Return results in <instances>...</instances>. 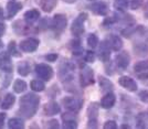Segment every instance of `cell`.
I'll list each match as a JSON object with an SVG mask.
<instances>
[{
  "instance_id": "cell-36",
  "label": "cell",
  "mask_w": 148,
  "mask_h": 129,
  "mask_svg": "<svg viewBox=\"0 0 148 129\" xmlns=\"http://www.w3.org/2000/svg\"><path fill=\"white\" fill-rule=\"evenodd\" d=\"M47 127H48V128H52V129H58L60 127V125H59L56 119H51V120H49V121L47 123Z\"/></svg>"
},
{
  "instance_id": "cell-41",
  "label": "cell",
  "mask_w": 148,
  "mask_h": 129,
  "mask_svg": "<svg viewBox=\"0 0 148 129\" xmlns=\"http://www.w3.org/2000/svg\"><path fill=\"white\" fill-rule=\"evenodd\" d=\"M144 14H145V17L148 19V2L146 3V6H145V12H144Z\"/></svg>"
},
{
  "instance_id": "cell-27",
  "label": "cell",
  "mask_w": 148,
  "mask_h": 129,
  "mask_svg": "<svg viewBox=\"0 0 148 129\" xmlns=\"http://www.w3.org/2000/svg\"><path fill=\"white\" fill-rule=\"evenodd\" d=\"M30 87L33 92H43L45 85L42 81L40 80H33L30 83Z\"/></svg>"
},
{
  "instance_id": "cell-35",
  "label": "cell",
  "mask_w": 148,
  "mask_h": 129,
  "mask_svg": "<svg viewBox=\"0 0 148 129\" xmlns=\"http://www.w3.org/2000/svg\"><path fill=\"white\" fill-rule=\"evenodd\" d=\"M104 129H117V124L114 120H108L104 124Z\"/></svg>"
},
{
  "instance_id": "cell-43",
  "label": "cell",
  "mask_w": 148,
  "mask_h": 129,
  "mask_svg": "<svg viewBox=\"0 0 148 129\" xmlns=\"http://www.w3.org/2000/svg\"><path fill=\"white\" fill-rule=\"evenodd\" d=\"M140 80H145V78H148V73H146V74H144V75H139L138 76Z\"/></svg>"
},
{
  "instance_id": "cell-18",
  "label": "cell",
  "mask_w": 148,
  "mask_h": 129,
  "mask_svg": "<svg viewBox=\"0 0 148 129\" xmlns=\"http://www.w3.org/2000/svg\"><path fill=\"white\" fill-rule=\"evenodd\" d=\"M106 42L108 44V46L111 48V50L116 51V52L123 48V41H122V39L118 37V35H115V34L110 35V38L106 40Z\"/></svg>"
},
{
  "instance_id": "cell-10",
  "label": "cell",
  "mask_w": 148,
  "mask_h": 129,
  "mask_svg": "<svg viewBox=\"0 0 148 129\" xmlns=\"http://www.w3.org/2000/svg\"><path fill=\"white\" fill-rule=\"evenodd\" d=\"M22 9V3L16 0H10L7 3V19H12Z\"/></svg>"
},
{
  "instance_id": "cell-15",
  "label": "cell",
  "mask_w": 148,
  "mask_h": 129,
  "mask_svg": "<svg viewBox=\"0 0 148 129\" xmlns=\"http://www.w3.org/2000/svg\"><path fill=\"white\" fill-rule=\"evenodd\" d=\"M115 103H116V96L112 92H108L105 94L104 97L101 100V107L104 109H111Z\"/></svg>"
},
{
  "instance_id": "cell-28",
  "label": "cell",
  "mask_w": 148,
  "mask_h": 129,
  "mask_svg": "<svg viewBox=\"0 0 148 129\" xmlns=\"http://www.w3.org/2000/svg\"><path fill=\"white\" fill-rule=\"evenodd\" d=\"M134 71L137 72V73H142V72L148 71V60L137 62L135 64V66H134Z\"/></svg>"
},
{
  "instance_id": "cell-3",
  "label": "cell",
  "mask_w": 148,
  "mask_h": 129,
  "mask_svg": "<svg viewBox=\"0 0 148 129\" xmlns=\"http://www.w3.org/2000/svg\"><path fill=\"white\" fill-rule=\"evenodd\" d=\"M87 19V13L82 12L80 13L75 20L72 23V27H71V32L74 37H80L81 34L84 32V25H85V21Z\"/></svg>"
},
{
  "instance_id": "cell-13",
  "label": "cell",
  "mask_w": 148,
  "mask_h": 129,
  "mask_svg": "<svg viewBox=\"0 0 148 129\" xmlns=\"http://www.w3.org/2000/svg\"><path fill=\"white\" fill-rule=\"evenodd\" d=\"M130 56L128 54V52L126 51H123L121 53H118L116 57H115V63L119 68L122 70H125L127 68V66L130 65Z\"/></svg>"
},
{
  "instance_id": "cell-9",
  "label": "cell",
  "mask_w": 148,
  "mask_h": 129,
  "mask_svg": "<svg viewBox=\"0 0 148 129\" xmlns=\"http://www.w3.org/2000/svg\"><path fill=\"white\" fill-rule=\"evenodd\" d=\"M66 25H68L66 16L65 14H62V13H58V14H56L53 17L51 27L54 29L56 32H62V31L66 28Z\"/></svg>"
},
{
  "instance_id": "cell-29",
  "label": "cell",
  "mask_w": 148,
  "mask_h": 129,
  "mask_svg": "<svg viewBox=\"0 0 148 129\" xmlns=\"http://www.w3.org/2000/svg\"><path fill=\"white\" fill-rule=\"evenodd\" d=\"M99 40L96 34L92 33V34H90V35L87 37V45H88L90 48L95 49V48L99 45Z\"/></svg>"
},
{
  "instance_id": "cell-12",
  "label": "cell",
  "mask_w": 148,
  "mask_h": 129,
  "mask_svg": "<svg viewBox=\"0 0 148 129\" xmlns=\"http://www.w3.org/2000/svg\"><path fill=\"white\" fill-rule=\"evenodd\" d=\"M90 10L97 16H106L108 13V6L104 1H97L90 6Z\"/></svg>"
},
{
  "instance_id": "cell-11",
  "label": "cell",
  "mask_w": 148,
  "mask_h": 129,
  "mask_svg": "<svg viewBox=\"0 0 148 129\" xmlns=\"http://www.w3.org/2000/svg\"><path fill=\"white\" fill-rule=\"evenodd\" d=\"M62 120H63V127L66 129H74L77 128V119H76V115L72 113H66L62 115Z\"/></svg>"
},
{
  "instance_id": "cell-39",
  "label": "cell",
  "mask_w": 148,
  "mask_h": 129,
  "mask_svg": "<svg viewBox=\"0 0 148 129\" xmlns=\"http://www.w3.org/2000/svg\"><path fill=\"white\" fill-rule=\"evenodd\" d=\"M7 115L5 113H0V129L3 128V125H5V120H6Z\"/></svg>"
},
{
  "instance_id": "cell-4",
  "label": "cell",
  "mask_w": 148,
  "mask_h": 129,
  "mask_svg": "<svg viewBox=\"0 0 148 129\" xmlns=\"http://www.w3.org/2000/svg\"><path fill=\"white\" fill-rule=\"evenodd\" d=\"M34 71H36V74L39 76V78L45 82H49L53 77V68L48 64H44V63L37 64Z\"/></svg>"
},
{
  "instance_id": "cell-1",
  "label": "cell",
  "mask_w": 148,
  "mask_h": 129,
  "mask_svg": "<svg viewBox=\"0 0 148 129\" xmlns=\"http://www.w3.org/2000/svg\"><path fill=\"white\" fill-rule=\"evenodd\" d=\"M40 104V98L33 93H28L20 98L19 114L25 119H30L36 115Z\"/></svg>"
},
{
  "instance_id": "cell-6",
  "label": "cell",
  "mask_w": 148,
  "mask_h": 129,
  "mask_svg": "<svg viewBox=\"0 0 148 129\" xmlns=\"http://www.w3.org/2000/svg\"><path fill=\"white\" fill-rule=\"evenodd\" d=\"M39 44L40 41L36 39V38H28L22 40L20 44H19V48L22 52L25 53H32V52H36L37 49L39 48Z\"/></svg>"
},
{
  "instance_id": "cell-17",
  "label": "cell",
  "mask_w": 148,
  "mask_h": 129,
  "mask_svg": "<svg viewBox=\"0 0 148 129\" xmlns=\"http://www.w3.org/2000/svg\"><path fill=\"white\" fill-rule=\"evenodd\" d=\"M61 111V108H60V106L59 104L54 102V100H51L49 102L48 104L44 105L43 107V113L45 116H54L56 114H59Z\"/></svg>"
},
{
  "instance_id": "cell-22",
  "label": "cell",
  "mask_w": 148,
  "mask_h": 129,
  "mask_svg": "<svg viewBox=\"0 0 148 129\" xmlns=\"http://www.w3.org/2000/svg\"><path fill=\"white\" fill-rule=\"evenodd\" d=\"M58 5V0H40V7L44 12H51Z\"/></svg>"
},
{
  "instance_id": "cell-26",
  "label": "cell",
  "mask_w": 148,
  "mask_h": 129,
  "mask_svg": "<svg viewBox=\"0 0 148 129\" xmlns=\"http://www.w3.org/2000/svg\"><path fill=\"white\" fill-rule=\"evenodd\" d=\"M27 89V83L23 80H17L13 84V91L17 94H21Z\"/></svg>"
},
{
  "instance_id": "cell-16",
  "label": "cell",
  "mask_w": 148,
  "mask_h": 129,
  "mask_svg": "<svg viewBox=\"0 0 148 129\" xmlns=\"http://www.w3.org/2000/svg\"><path fill=\"white\" fill-rule=\"evenodd\" d=\"M0 68L6 73H11L12 72V64L10 62L9 53L3 52V53L0 54Z\"/></svg>"
},
{
  "instance_id": "cell-38",
  "label": "cell",
  "mask_w": 148,
  "mask_h": 129,
  "mask_svg": "<svg viewBox=\"0 0 148 129\" xmlns=\"http://www.w3.org/2000/svg\"><path fill=\"white\" fill-rule=\"evenodd\" d=\"M58 57H59V55L56 53H50L48 55H45V60L49 62H56L58 60Z\"/></svg>"
},
{
  "instance_id": "cell-19",
  "label": "cell",
  "mask_w": 148,
  "mask_h": 129,
  "mask_svg": "<svg viewBox=\"0 0 148 129\" xmlns=\"http://www.w3.org/2000/svg\"><path fill=\"white\" fill-rule=\"evenodd\" d=\"M111 48L108 46V44L106 42V40L103 41L101 43V48H99V57L101 61H103L104 63L108 62L110 57H111Z\"/></svg>"
},
{
  "instance_id": "cell-45",
  "label": "cell",
  "mask_w": 148,
  "mask_h": 129,
  "mask_svg": "<svg viewBox=\"0 0 148 129\" xmlns=\"http://www.w3.org/2000/svg\"><path fill=\"white\" fill-rule=\"evenodd\" d=\"M121 128H123V129H125V128L130 129V125H122V126H121Z\"/></svg>"
},
{
  "instance_id": "cell-37",
  "label": "cell",
  "mask_w": 148,
  "mask_h": 129,
  "mask_svg": "<svg viewBox=\"0 0 148 129\" xmlns=\"http://www.w3.org/2000/svg\"><path fill=\"white\" fill-rule=\"evenodd\" d=\"M138 97L143 103H148V91H142L139 93Z\"/></svg>"
},
{
  "instance_id": "cell-21",
  "label": "cell",
  "mask_w": 148,
  "mask_h": 129,
  "mask_svg": "<svg viewBox=\"0 0 148 129\" xmlns=\"http://www.w3.org/2000/svg\"><path fill=\"white\" fill-rule=\"evenodd\" d=\"M14 103H16V97H14V95H13L12 93H8L6 96H5V98L2 100L0 107H1V109L8 111V109H10V108L12 107Z\"/></svg>"
},
{
  "instance_id": "cell-34",
  "label": "cell",
  "mask_w": 148,
  "mask_h": 129,
  "mask_svg": "<svg viewBox=\"0 0 148 129\" xmlns=\"http://www.w3.org/2000/svg\"><path fill=\"white\" fill-rule=\"evenodd\" d=\"M143 2H144V0H130V8L133 10H136L142 6Z\"/></svg>"
},
{
  "instance_id": "cell-46",
  "label": "cell",
  "mask_w": 148,
  "mask_h": 129,
  "mask_svg": "<svg viewBox=\"0 0 148 129\" xmlns=\"http://www.w3.org/2000/svg\"><path fill=\"white\" fill-rule=\"evenodd\" d=\"M90 1H92V0H90Z\"/></svg>"
},
{
  "instance_id": "cell-14",
  "label": "cell",
  "mask_w": 148,
  "mask_h": 129,
  "mask_svg": "<svg viewBox=\"0 0 148 129\" xmlns=\"http://www.w3.org/2000/svg\"><path fill=\"white\" fill-rule=\"evenodd\" d=\"M119 85L124 87L125 89L130 91V92H136L137 91V83L130 76H122L118 80Z\"/></svg>"
},
{
  "instance_id": "cell-44",
  "label": "cell",
  "mask_w": 148,
  "mask_h": 129,
  "mask_svg": "<svg viewBox=\"0 0 148 129\" xmlns=\"http://www.w3.org/2000/svg\"><path fill=\"white\" fill-rule=\"evenodd\" d=\"M64 2H66V3H74L76 0H63Z\"/></svg>"
},
{
  "instance_id": "cell-31",
  "label": "cell",
  "mask_w": 148,
  "mask_h": 129,
  "mask_svg": "<svg viewBox=\"0 0 148 129\" xmlns=\"http://www.w3.org/2000/svg\"><path fill=\"white\" fill-rule=\"evenodd\" d=\"M127 7H128V1L127 0H115L114 1V8L116 10L123 11L125 9H127Z\"/></svg>"
},
{
  "instance_id": "cell-7",
  "label": "cell",
  "mask_w": 148,
  "mask_h": 129,
  "mask_svg": "<svg viewBox=\"0 0 148 129\" xmlns=\"http://www.w3.org/2000/svg\"><path fill=\"white\" fill-rule=\"evenodd\" d=\"M59 75L62 82H68V81H72L74 75V66L69 63V62H64L60 66V71H59Z\"/></svg>"
},
{
  "instance_id": "cell-23",
  "label": "cell",
  "mask_w": 148,
  "mask_h": 129,
  "mask_svg": "<svg viewBox=\"0 0 148 129\" xmlns=\"http://www.w3.org/2000/svg\"><path fill=\"white\" fill-rule=\"evenodd\" d=\"M99 86L102 88L103 92H110L113 89V83H112L110 80H107L104 76H99Z\"/></svg>"
},
{
  "instance_id": "cell-33",
  "label": "cell",
  "mask_w": 148,
  "mask_h": 129,
  "mask_svg": "<svg viewBox=\"0 0 148 129\" xmlns=\"http://www.w3.org/2000/svg\"><path fill=\"white\" fill-rule=\"evenodd\" d=\"M84 60H85V62H87V63H93L94 60H95V53L92 52V51L86 52V54L84 56Z\"/></svg>"
},
{
  "instance_id": "cell-8",
  "label": "cell",
  "mask_w": 148,
  "mask_h": 129,
  "mask_svg": "<svg viewBox=\"0 0 148 129\" xmlns=\"http://www.w3.org/2000/svg\"><path fill=\"white\" fill-rule=\"evenodd\" d=\"M63 104L65 106V108L70 111H73V113H77L82 108L83 106V100L77 97H65L63 99Z\"/></svg>"
},
{
  "instance_id": "cell-5",
  "label": "cell",
  "mask_w": 148,
  "mask_h": 129,
  "mask_svg": "<svg viewBox=\"0 0 148 129\" xmlns=\"http://www.w3.org/2000/svg\"><path fill=\"white\" fill-rule=\"evenodd\" d=\"M94 72L91 68L88 66H83L81 68L80 72V83L82 87H87V86L94 84Z\"/></svg>"
},
{
  "instance_id": "cell-20",
  "label": "cell",
  "mask_w": 148,
  "mask_h": 129,
  "mask_svg": "<svg viewBox=\"0 0 148 129\" xmlns=\"http://www.w3.org/2000/svg\"><path fill=\"white\" fill-rule=\"evenodd\" d=\"M23 18H25V21L28 23V25H32L36 21L39 20L40 18V12L37 9H32V10H29L23 14Z\"/></svg>"
},
{
  "instance_id": "cell-30",
  "label": "cell",
  "mask_w": 148,
  "mask_h": 129,
  "mask_svg": "<svg viewBox=\"0 0 148 129\" xmlns=\"http://www.w3.org/2000/svg\"><path fill=\"white\" fill-rule=\"evenodd\" d=\"M8 53H9V55L16 56V57H19V56L21 55L19 53V51L17 50V44H16L14 41H11V42L9 43V45H8Z\"/></svg>"
},
{
  "instance_id": "cell-24",
  "label": "cell",
  "mask_w": 148,
  "mask_h": 129,
  "mask_svg": "<svg viewBox=\"0 0 148 129\" xmlns=\"http://www.w3.org/2000/svg\"><path fill=\"white\" fill-rule=\"evenodd\" d=\"M8 127L10 129H22L25 128V123L20 118H11L8 121Z\"/></svg>"
},
{
  "instance_id": "cell-25",
  "label": "cell",
  "mask_w": 148,
  "mask_h": 129,
  "mask_svg": "<svg viewBox=\"0 0 148 129\" xmlns=\"http://www.w3.org/2000/svg\"><path fill=\"white\" fill-rule=\"evenodd\" d=\"M30 73V65L27 61L21 62L18 65V74L21 76H28Z\"/></svg>"
},
{
  "instance_id": "cell-42",
  "label": "cell",
  "mask_w": 148,
  "mask_h": 129,
  "mask_svg": "<svg viewBox=\"0 0 148 129\" xmlns=\"http://www.w3.org/2000/svg\"><path fill=\"white\" fill-rule=\"evenodd\" d=\"M3 19H5V13H3L2 8H0V20H3Z\"/></svg>"
},
{
  "instance_id": "cell-32",
  "label": "cell",
  "mask_w": 148,
  "mask_h": 129,
  "mask_svg": "<svg viewBox=\"0 0 148 129\" xmlns=\"http://www.w3.org/2000/svg\"><path fill=\"white\" fill-rule=\"evenodd\" d=\"M146 114L144 113H140L138 116H137V127L138 128H144L145 127V123H146V117H145Z\"/></svg>"
},
{
  "instance_id": "cell-2",
  "label": "cell",
  "mask_w": 148,
  "mask_h": 129,
  "mask_svg": "<svg viewBox=\"0 0 148 129\" xmlns=\"http://www.w3.org/2000/svg\"><path fill=\"white\" fill-rule=\"evenodd\" d=\"M99 106L97 103H92L87 108V127L88 128H97L99 127V121H97V117H99Z\"/></svg>"
},
{
  "instance_id": "cell-40",
  "label": "cell",
  "mask_w": 148,
  "mask_h": 129,
  "mask_svg": "<svg viewBox=\"0 0 148 129\" xmlns=\"http://www.w3.org/2000/svg\"><path fill=\"white\" fill-rule=\"evenodd\" d=\"M5 32H6V25L3 23H0V38L5 34Z\"/></svg>"
}]
</instances>
